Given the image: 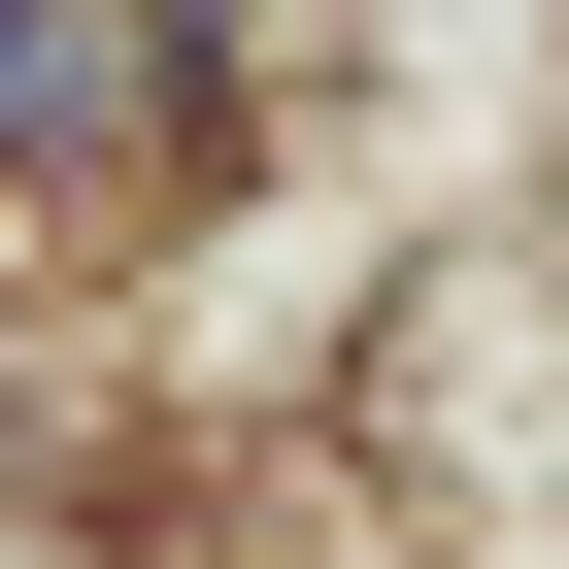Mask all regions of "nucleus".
Returning <instances> with one entry per match:
<instances>
[{"label": "nucleus", "instance_id": "nucleus-1", "mask_svg": "<svg viewBox=\"0 0 569 569\" xmlns=\"http://www.w3.org/2000/svg\"><path fill=\"white\" fill-rule=\"evenodd\" d=\"M201 101V0H0V134H134Z\"/></svg>", "mask_w": 569, "mask_h": 569}]
</instances>
